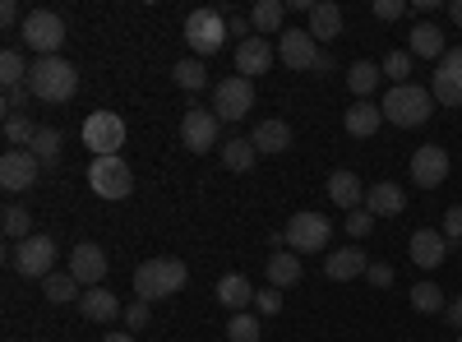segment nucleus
Listing matches in <instances>:
<instances>
[{"instance_id":"f257e3e1","label":"nucleus","mask_w":462,"mask_h":342,"mask_svg":"<svg viewBox=\"0 0 462 342\" xmlns=\"http://www.w3.org/2000/svg\"><path fill=\"white\" fill-rule=\"evenodd\" d=\"M28 93L37 102H69L79 93V69H74L65 56H37L32 69H28Z\"/></svg>"},{"instance_id":"f03ea898","label":"nucleus","mask_w":462,"mask_h":342,"mask_svg":"<svg viewBox=\"0 0 462 342\" xmlns=\"http://www.w3.org/2000/svg\"><path fill=\"white\" fill-rule=\"evenodd\" d=\"M379 111H383V121H393L398 130H416V125L430 121L435 97H430V88H420V84H393L389 93H383Z\"/></svg>"},{"instance_id":"7ed1b4c3","label":"nucleus","mask_w":462,"mask_h":342,"mask_svg":"<svg viewBox=\"0 0 462 342\" xmlns=\"http://www.w3.org/2000/svg\"><path fill=\"white\" fill-rule=\"evenodd\" d=\"M189 282V269L180 259H143L134 269V291L139 300H167Z\"/></svg>"},{"instance_id":"20e7f679","label":"nucleus","mask_w":462,"mask_h":342,"mask_svg":"<svg viewBox=\"0 0 462 342\" xmlns=\"http://www.w3.org/2000/svg\"><path fill=\"white\" fill-rule=\"evenodd\" d=\"M10 269L19 273V278H51L56 273V241L51 236H28V241H19L14 250H10Z\"/></svg>"},{"instance_id":"39448f33","label":"nucleus","mask_w":462,"mask_h":342,"mask_svg":"<svg viewBox=\"0 0 462 342\" xmlns=\"http://www.w3.org/2000/svg\"><path fill=\"white\" fill-rule=\"evenodd\" d=\"M250 111H254V84L245 79V74H231V79H222V84L213 88V116H217L222 125L245 121Z\"/></svg>"},{"instance_id":"423d86ee","label":"nucleus","mask_w":462,"mask_h":342,"mask_svg":"<svg viewBox=\"0 0 462 342\" xmlns=\"http://www.w3.org/2000/svg\"><path fill=\"white\" fill-rule=\"evenodd\" d=\"M84 148H93V158H121L125 148V121L116 111H93L84 121Z\"/></svg>"},{"instance_id":"0eeeda50","label":"nucleus","mask_w":462,"mask_h":342,"mask_svg":"<svg viewBox=\"0 0 462 342\" xmlns=\"http://www.w3.org/2000/svg\"><path fill=\"white\" fill-rule=\"evenodd\" d=\"M19 37L28 42V51H37V56H60V47H65V19L51 14V10H32L23 19Z\"/></svg>"},{"instance_id":"6e6552de","label":"nucleus","mask_w":462,"mask_h":342,"mask_svg":"<svg viewBox=\"0 0 462 342\" xmlns=\"http://www.w3.org/2000/svg\"><path fill=\"white\" fill-rule=\"evenodd\" d=\"M328 236H333V222L324 213H296L287 222V250L291 254H319V250H328Z\"/></svg>"},{"instance_id":"1a4fd4ad","label":"nucleus","mask_w":462,"mask_h":342,"mask_svg":"<svg viewBox=\"0 0 462 342\" xmlns=\"http://www.w3.org/2000/svg\"><path fill=\"white\" fill-rule=\"evenodd\" d=\"M88 185H93L97 199H125L130 189H134V171H130L125 158H93Z\"/></svg>"},{"instance_id":"9d476101","label":"nucleus","mask_w":462,"mask_h":342,"mask_svg":"<svg viewBox=\"0 0 462 342\" xmlns=\"http://www.w3.org/2000/svg\"><path fill=\"white\" fill-rule=\"evenodd\" d=\"M185 42H189V51H195V56L222 51V42H226V19H222L217 10H195V14L185 19Z\"/></svg>"},{"instance_id":"9b49d317","label":"nucleus","mask_w":462,"mask_h":342,"mask_svg":"<svg viewBox=\"0 0 462 342\" xmlns=\"http://www.w3.org/2000/svg\"><path fill=\"white\" fill-rule=\"evenodd\" d=\"M217 139H222V121L213 116V111L189 106L185 116H180V143L189 148V153H213Z\"/></svg>"},{"instance_id":"f8f14e48","label":"nucleus","mask_w":462,"mask_h":342,"mask_svg":"<svg viewBox=\"0 0 462 342\" xmlns=\"http://www.w3.org/2000/svg\"><path fill=\"white\" fill-rule=\"evenodd\" d=\"M37 171H42V162H37L28 148H5V158H0V189L23 195V189L37 185Z\"/></svg>"},{"instance_id":"ddd939ff","label":"nucleus","mask_w":462,"mask_h":342,"mask_svg":"<svg viewBox=\"0 0 462 342\" xmlns=\"http://www.w3.org/2000/svg\"><path fill=\"white\" fill-rule=\"evenodd\" d=\"M448 148H439V143H420L416 153H411V180L420 185V189H439L444 180H448Z\"/></svg>"},{"instance_id":"4468645a","label":"nucleus","mask_w":462,"mask_h":342,"mask_svg":"<svg viewBox=\"0 0 462 342\" xmlns=\"http://www.w3.org/2000/svg\"><path fill=\"white\" fill-rule=\"evenodd\" d=\"M430 97H435L439 106H462V47H448V56L435 65Z\"/></svg>"},{"instance_id":"2eb2a0df","label":"nucleus","mask_w":462,"mask_h":342,"mask_svg":"<svg viewBox=\"0 0 462 342\" xmlns=\"http://www.w3.org/2000/svg\"><path fill=\"white\" fill-rule=\"evenodd\" d=\"M278 60H282L287 69H315L319 47H315L310 28H282V37H278Z\"/></svg>"},{"instance_id":"dca6fc26","label":"nucleus","mask_w":462,"mask_h":342,"mask_svg":"<svg viewBox=\"0 0 462 342\" xmlns=\"http://www.w3.org/2000/svg\"><path fill=\"white\" fill-rule=\"evenodd\" d=\"M69 273H74V282H79L84 291L88 287H102V278H106V254H102V245H93V241H79L69 250Z\"/></svg>"},{"instance_id":"f3484780","label":"nucleus","mask_w":462,"mask_h":342,"mask_svg":"<svg viewBox=\"0 0 462 342\" xmlns=\"http://www.w3.org/2000/svg\"><path fill=\"white\" fill-rule=\"evenodd\" d=\"M411 263L416 269H439V263L448 259V236L435 232V226H420V232H411Z\"/></svg>"},{"instance_id":"a211bd4d","label":"nucleus","mask_w":462,"mask_h":342,"mask_svg":"<svg viewBox=\"0 0 462 342\" xmlns=\"http://www.w3.org/2000/svg\"><path fill=\"white\" fill-rule=\"evenodd\" d=\"M365 208H370L374 217H398V213L407 208V189H402L398 180H374V185L365 189Z\"/></svg>"},{"instance_id":"6ab92c4d","label":"nucleus","mask_w":462,"mask_h":342,"mask_svg":"<svg viewBox=\"0 0 462 342\" xmlns=\"http://www.w3.org/2000/svg\"><path fill=\"white\" fill-rule=\"evenodd\" d=\"M273 60H278V51L268 47V37H245V42L236 47V69L245 74L250 84H254V74H268Z\"/></svg>"},{"instance_id":"aec40b11","label":"nucleus","mask_w":462,"mask_h":342,"mask_svg":"<svg viewBox=\"0 0 462 342\" xmlns=\"http://www.w3.org/2000/svg\"><path fill=\"white\" fill-rule=\"evenodd\" d=\"M365 189H370V185H361L356 171H333V176H328V199H333L337 208H346V213L365 208Z\"/></svg>"},{"instance_id":"412c9836","label":"nucleus","mask_w":462,"mask_h":342,"mask_svg":"<svg viewBox=\"0 0 462 342\" xmlns=\"http://www.w3.org/2000/svg\"><path fill=\"white\" fill-rule=\"evenodd\" d=\"M370 269V259L356 250V245H342V250H333L328 259H324V278H333V282H352V278H361Z\"/></svg>"},{"instance_id":"4be33fe9","label":"nucleus","mask_w":462,"mask_h":342,"mask_svg":"<svg viewBox=\"0 0 462 342\" xmlns=\"http://www.w3.org/2000/svg\"><path fill=\"white\" fill-rule=\"evenodd\" d=\"M79 315L93 319V324H111L116 315H125V310H121V300H116L106 287H88V291L79 296Z\"/></svg>"},{"instance_id":"5701e85b","label":"nucleus","mask_w":462,"mask_h":342,"mask_svg":"<svg viewBox=\"0 0 462 342\" xmlns=\"http://www.w3.org/2000/svg\"><path fill=\"white\" fill-rule=\"evenodd\" d=\"M217 300H222V306L231 310V315H241V310H250L254 306V287H250V278H241V273H226L222 282H217V291H213Z\"/></svg>"},{"instance_id":"b1692460","label":"nucleus","mask_w":462,"mask_h":342,"mask_svg":"<svg viewBox=\"0 0 462 342\" xmlns=\"http://www.w3.org/2000/svg\"><path fill=\"white\" fill-rule=\"evenodd\" d=\"M342 125H346L352 139H370L383 125V111H379V102H352V106H346V116H342Z\"/></svg>"},{"instance_id":"393cba45","label":"nucleus","mask_w":462,"mask_h":342,"mask_svg":"<svg viewBox=\"0 0 462 342\" xmlns=\"http://www.w3.org/2000/svg\"><path fill=\"white\" fill-rule=\"evenodd\" d=\"M407 51H411V56H426V60H444V56H448V42H444L439 23H416Z\"/></svg>"},{"instance_id":"a878e982","label":"nucleus","mask_w":462,"mask_h":342,"mask_svg":"<svg viewBox=\"0 0 462 342\" xmlns=\"http://www.w3.org/2000/svg\"><path fill=\"white\" fill-rule=\"evenodd\" d=\"M250 143L259 148V153H287V148H291V125L287 121H259Z\"/></svg>"},{"instance_id":"bb28decb","label":"nucleus","mask_w":462,"mask_h":342,"mask_svg":"<svg viewBox=\"0 0 462 342\" xmlns=\"http://www.w3.org/2000/svg\"><path fill=\"white\" fill-rule=\"evenodd\" d=\"M300 259L291 250H273L268 254V287H296L300 282Z\"/></svg>"},{"instance_id":"cd10ccee","label":"nucleus","mask_w":462,"mask_h":342,"mask_svg":"<svg viewBox=\"0 0 462 342\" xmlns=\"http://www.w3.org/2000/svg\"><path fill=\"white\" fill-rule=\"evenodd\" d=\"M282 0H259V5L250 10V28L259 37H282Z\"/></svg>"},{"instance_id":"c85d7f7f","label":"nucleus","mask_w":462,"mask_h":342,"mask_svg":"<svg viewBox=\"0 0 462 342\" xmlns=\"http://www.w3.org/2000/svg\"><path fill=\"white\" fill-rule=\"evenodd\" d=\"M379 79H383V69L374 60H356L352 69H346V88L356 93V102H370V93L379 88Z\"/></svg>"},{"instance_id":"c756f323","label":"nucleus","mask_w":462,"mask_h":342,"mask_svg":"<svg viewBox=\"0 0 462 342\" xmlns=\"http://www.w3.org/2000/svg\"><path fill=\"white\" fill-rule=\"evenodd\" d=\"M337 32H342V10L333 5V0L315 5V10H310V37H315V42H319V37H324V42H333Z\"/></svg>"},{"instance_id":"7c9ffc66","label":"nucleus","mask_w":462,"mask_h":342,"mask_svg":"<svg viewBox=\"0 0 462 342\" xmlns=\"http://www.w3.org/2000/svg\"><path fill=\"white\" fill-rule=\"evenodd\" d=\"M254 162H259V148L250 139H226L222 143V167L226 171H250Z\"/></svg>"},{"instance_id":"2f4dec72","label":"nucleus","mask_w":462,"mask_h":342,"mask_svg":"<svg viewBox=\"0 0 462 342\" xmlns=\"http://www.w3.org/2000/svg\"><path fill=\"white\" fill-rule=\"evenodd\" d=\"M28 153L42 162V167H56L60 162V130H51V125H42L32 134V143H28Z\"/></svg>"},{"instance_id":"473e14b6","label":"nucleus","mask_w":462,"mask_h":342,"mask_svg":"<svg viewBox=\"0 0 462 342\" xmlns=\"http://www.w3.org/2000/svg\"><path fill=\"white\" fill-rule=\"evenodd\" d=\"M28 60H23V51H14V47H5L0 51V84L5 88H19V84H28Z\"/></svg>"},{"instance_id":"72a5a7b5","label":"nucleus","mask_w":462,"mask_h":342,"mask_svg":"<svg viewBox=\"0 0 462 342\" xmlns=\"http://www.w3.org/2000/svg\"><path fill=\"white\" fill-rule=\"evenodd\" d=\"M42 291H47L51 306H65V300H79V296H84V287L74 282V273H69V269H65V273H51V278L42 282Z\"/></svg>"},{"instance_id":"f704fd0d","label":"nucleus","mask_w":462,"mask_h":342,"mask_svg":"<svg viewBox=\"0 0 462 342\" xmlns=\"http://www.w3.org/2000/svg\"><path fill=\"white\" fill-rule=\"evenodd\" d=\"M176 88H185V93H199L204 84H208V69H204V60L199 56H189V60H176Z\"/></svg>"},{"instance_id":"c9c22d12","label":"nucleus","mask_w":462,"mask_h":342,"mask_svg":"<svg viewBox=\"0 0 462 342\" xmlns=\"http://www.w3.org/2000/svg\"><path fill=\"white\" fill-rule=\"evenodd\" d=\"M411 310L439 315V310H448V300H444V291H439L435 282H416V287H411Z\"/></svg>"},{"instance_id":"e433bc0d","label":"nucleus","mask_w":462,"mask_h":342,"mask_svg":"<svg viewBox=\"0 0 462 342\" xmlns=\"http://www.w3.org/2000/svg\"><path fill=\"white\" fill-rule=\"evenodd\" d=\"M0 226H5V236L19 245V241H28V236H37L32 232V217H28V208H19V204H10L5 213H0Z\"/></svg>"},{"instance_id":"4c0bfd02","label":"nucleus","mask_w":462,"mask_h":342,"mask_svg":"<svg viewBox=\"0 0 462 342\" xmlns=\"http://www.w3.org/2000/svg\"><path fill=\"white\" fill-rule=\"evenodd\" d=\"M226 337H231V342H259V337H263V328H259V315H250V310L231 315V319H226Z\"/></svg>"},{"instance_id":"58836bf2","label":"nucleus","mask_w":462,"mask_h":342,"mask_svg":"<svg viewBox=\"0 0 462 342\" xmlns=\"http://www.w3.org/2000/svg\"><path fill=\"white\" fill-rule=\"evenodd\" d=\"M37 130H42V125H32L23 111H19V116H5V139H10V148H28Z\"/></svg>"},{"instance_id":"ea45409f","label":"nucleus","mask_w":462,"mask_h":342,"mask_svg":"<svg viewBox=\"0 0 462 342\" xmlns=\"http://www.w3.org/2000/svg\"><path fill=\"white\" fill-rule=\"evenodd\" d=\"M383 74H389L393 84H407V74H411V51H389L383 56V65H379Z\"/></svg>"},{"instance_id":"a19ab883","label":"nucleus","mask_w":462,"mask_h":342,"mask_svg":"<svg viewBox=\"0 0 462 342\" xmlns=\"http://www.w3.org/2000/svg\"><path fill=\"white\" fill-rule=\"evenodd\" d=\"M370 232H374V213H370V208L346 213V236H352V241H365Z\"/></svg>"},{"instance_id":"79ce46f5","label":"nucleus","mask_w":462,"mask_h":342,"mask_svg":"<svg viewBox=\"0 0 462 342\" xmlns=\"http://www.w3.org/2000/svg\"><path fill=\"white\" fill-rule=\"evenodd\" d=\"M278 310H282V287H259L254 315H278Z\"/></svg>"},{"instance_id":"37998d69","label":"nucleus","mask_w":462,"mask_h":342,"mask_svg":"<svg viewBox=\"0 0 462 342\" xmlns=\"http://www.w3.org/2000/svg\"><path fill=\"white\" fill-rule=\"evenodd\" d=\"M444 236H448V245L462 241V204H453V208L444 213Z\"/></svg>"},{"instance_id":"c03bdc74","label":"nucleus","mask_w":462,"mask_h":342,"mask_svg":"<svg viewBox=\"0 0 462 342\" xmlns=\"http://www.w3.org/2000/svg\"><path fill=\"white\" fill-rule=\"evenodd\" d=\"M407 14V5H402V0H374V19H383V23H389V19H402Z\"/></svg>"},{"instance_id":"a18cd8bd","label":"nucleus","mask_w":462,"mask_h":342,"mask_svg":"<svg viewBox=\"0 0 462 342\" xmlns=\"http://www.w3.org/2000/svg\"><path fill=\"white\" fill-rule=\"evenodd\" d=\"M28 102V84H19V88H5V116H19V106Z\"/></svg>"},{"instance_id":"49530a36","label":"nucleus","mask_w":462,"mask_h":342,"mask_svg":"<svg viewBox=\"0 0 462 342\" xmlns=\"http://www.w3.org/2000/svg\"><path fill=\"white\" fill-rule=\"evenodd\" d=\"M125 324H130L134 333L148 324V300H134V306H125Z\"/></svg>"},{"instance_id":"de8ad7c7","label":"nucleus","mask_w":462,"mask_h":342,"mask_svg":"<svg viewBox=\"0 0 462 342\" xmlns=\"http://www.w3.org/2000/svg\"><path fill=\"white\" fill-rule=\"evenodd\" d=\"M365 278H370L374 287H393V269H389V263H370Z\"/></svg>"},{"instance_id":"09e8293b","label":"nucleus","mask_w":462,"mask_h":342,"mask_svg":"<svg viewBox=\"0 0 462 342\" xmlns=\"http://www.w3.org/2000/svg\"><path fill=\"white\" fill-rule=\"evenodd\" d=\"M0 23H5V28H23V14H19V5H14V0H5V5H0Z\"/></svg>"},{"instance_id":"8fccbe9b","label":"nucleus","mask_w":462,"mask_h":342,"mask_svg":"<svg viewBox=\"0 0 462 342\" xmlns=\"http://www.w3.org/2000/svg\"><path fill=\"white\" fill-rule=\"evenodd\" d=\"M226 32H231V37H241V42H245V37H250V19L231 14V19H226Z\"/></svg>"},{"instance_id":"3c124183","label":"nucleus","mask_w":462,"mask_h":342,"mask_svg":"<svg viewBox=\"0 0 462 342\" xmlns=\"http://www.w3.org/2000/svg\"><path fill=\"white\" fill-rule=\"evenodd\" d=\"M444 319H448V324H453V328L462 333V296H453V300H448V310H444Z\"/></svg>"},{"instance_id":"603ef678","label":"nucleus","mask_w":462,"mask_h":342,"mask_svg":"<svg viewBox=\"0 0 462 342\" xmlns=\"http://www.w3.org/2000/svg\"><path fill=\"white\" fill-rule=\"evenodd\" d=\"M333 69V56L328 51H319V60H315V74H328Z\"/></svg>"},{"instance_id":"864d4df0","label":"nucleus","mask_w":462,"mask_h":342,"mask_svg":"<svg viewBox=\"0 0 462 342\" xmlns=\"http://www.w3.org/2000/svg\"><path fill=\"white\" fill-rule=\"evenodd\" d=\"M102 342H139V337H134V333H106Z\"/></svg>"},{"instance_id":"5fc2aeb1","label":"nucleus","mask_w":462,"mask_h":342,"mask_svg":"<svg viewBox=\"0 0 462 342\" xmlns=\"http://www.w3.org/2000/svg\"><path fill=\"white\" fill-rule=\"evenodd\" d=\"M448 14H453V23L462 28V0H453V5H448Z\"/></svg>"},{"instance_id":"6e6d98bb","label":"nucleus","mask_w":462,"mask_h":342,"mask_svg":"<svg viewBox=\"0 0 462 342\" xmlns=\"http://www.w3.org/2000/svg\"><path fill=\"white\" fill-rule=\"evenodd\" d=\"M14 342H23V337H14Z\"/></svg>"},{"instance_id":"4d7b16f0","label":"nucleus","mask_w":462,"mask_h":342,"mask_svg":"<svg viewBox=\"0 0 462 342\" xmlns=\"http://www.w3.org/2000/svg\"><path fill=\"white\" fill-rule=\"evenodd\" d=\"M457 342H462V333H457Z\"/></svg>"}]
</instances>
